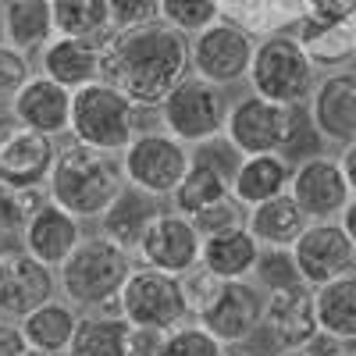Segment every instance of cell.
<instances>
[{"label":"cell","mask_w":356,"mask_h":356,"mask_svg":"<svg viewBox=\"0 0 356 356\" xmlns=\"http://www.w3.org/2000/svg\"><path fill=\"white\" fill-rule=\"evenodd\" d=\"M189 65L193 40L164 18L114 29V36L104 43V79L143 111H157L171 89L189 75Z\"/></svg>","instance_id":"1"},{"label":"cell","mask_w":356,"mask_h":356,"mask_svg":"<svg viewBox=\"0 0 356 356\" xmlns=\"http://www.w3.org/2000/svg\"><path fill=\"white\" fill-rule=\"evenodd\" d=\"M129 189V178L122 168V157H114L97 146H86L79 139L65 143L57 150L54 171L47 193L54 203H61L65 211H72L82 221H100L107 214V207Z\"/></svg>","instance_id":"2"},{"label":"cell","mask_w":356,"mask_h":356,"mask_svg":"<svg viewBox=\"0 0 356 356\" xmlns=\"http://www.w3.org/2000/svg\"><path fill=\"white\" fill-rule=\"evenodd\" d=\"M136 271L132 253L107 235H86L75 253L57 267V285L79 310H97L100 303L122 296L129 275Z\"/></svg>","instance_id":"3"},{"label":"cell","mask_w":356,"mask_h":356,"mask_svg":"<svg viewBox=\"0 0 356 356\" xmlns=\"http://www.w3.org/2000/svg\"><path fill=\"white\" fill-rule=\"evenodd\" d=\"M139 111L122 89L107 79H97L75 89L72 100V139L97 146L107 154H122L139 136Z\"/></svg>","instance_id":"4"},{"label":"cell","mask_w":356,"mask_h":356,"mask_svg":"<svg viewBox=\"0 0 356 356\" xmlns=\"http://www.w3.org/2000/svg\"><path fill=\"white\" fill-rule=\"evenodd\" d=\"M253 93L278 100V104H307L317 86V65L300 36L271 33L257 43L253 65H250Z\"/></svg>","instance_id":"5"},{"label":"cell","mask_w":356,"mask_h":356,"mask_svg":"<svg viewBox=\"0 0 356 356\" xmlns=\"http://www.w3.org/2000/svg\"><path fill=\"white\" fill-rule=\"evenodd\" d=\"M157 111H161L164 129L175 139L193 143V146L218 139L228 122V100L221 93V86L200 79L196 72L178 82Z\"/></svg>","instance_id":"6"},{"label":"cell","mask_w":356,"mask_h":356,"mask_svg":"<svg viewBox=\"0 0 356 356\" xmlns=\"http://www.w3.org/2000/svg\"><path fill=\"white\" fill-rule=\"evenodd\" d=\"M122 168L129 186L161 200V196H175V189L182 186L186 171L193 168V154H189V143L175 139L168 129L139 132L122 150Z\"/></svg>","instance_id":"7"},{"label":"cell","mask_w":356,"mask_h":356,"mask_svg":"<svg viewBox=\"0 0 356 356\" xmlns=\"http://www.w3.org/2000/svg\"><path fill=\"white\" fill-rule=\"evenodd\" d=\"M122 310H125V321L139 324V328H157V332H171L178 324L193 321L186 292H182V278L150 264L136 267L129 275L122 289Z\"/></svg>","instance_id":"8"},{"label":"cell","mask_w":356,"mask_h":356,"mask_svg":"<svg viewBox=\"0 0 356 356\" xmlns=\"http://www.w3.org/2000/svg\"><path fill=\"white\" fill-rule=\"evenodd\" d=\"M253 54H257L253 33L239 29L235 22L218 18L214 25H207L203 33L193 36V72L207 82L235 86L250 75Z\"/></svg>","instance_id":"9"},{"label":"cell","mask_w":356,"mask_h":356,"mask_svg":"<svg viewBox=\"0 0 356 356\" xmlns=\"http://www.w3.org/2000/svg\"><path fill=\"white\" fill-rule=\"evenodd\" d=\"M289 125H292V104H278L260 93H250L228 107L225 136L243 157L246 154H282Z\"/></svg>","instance_id":"10"},{"label":"cell","mask_w":356,"mask_h":356,"mask_svg":"<svg viewBox=\"0 0 356 356\" xmlns=\"http://www.w3.org/2000/svg\"><path fill=\"white\" fill-rule=\"evenodd\" d=\"M292 253H296V264H300L303 282L314 289L356 271V243L349 239V232L342 228L339 218L310 221L303 235L296 239Z\"/></svg>","instance_id":"11"},{"label":"cell","mask_w":356,"mask_h":356,"mask_svg":"<svg viewBox=\"0 0 356 356\" xmlns=\"http://www.w3.org/2000/svg\"><path fill=\"white\" fill-rule=\"evenodd\" d=\"M57 285L54 267L36 260L25 246L0 250V317L22 321L47 300H54Z\"/></svg>","instance_id":"12"},{"label":"cell","mask_w":356,"mask_h":356,"mask_svg":"<svg viewBox=\"0 0 356 356\" xmlns=\"http://www.w3.org/2000/svg\"><path fill=\"white\" fill-rule=\"evenodd\" d=\"M57 136H47L29 125H11L0 132V182L15 189H47L50 171L61 146L54 143Z\"/></svg>","instance_id":"13"},{"label":"cell","mask_w":356,"mask_h":356,"mask_svg":"<svg viewBox=\"0 0 356 356\" xmlns=\"http://www.w3.org/2000/svg\"><path fill=\"white\" fill-rule=\"evenodd\" d=\"M203 257V235L182 211H157L139 243V260L171 275H186Z\"/></svg>","instance_id":"14"},{"label":"cell","mask_w":356,"mask_h":356,"mask_svg":"<svg viewBox=\"0 0 356 356\" xmlns=\"http://www.w3.org/2000/svg\"><path fill=\"white\" fill-rule=\"evenodd\" d=\"M289 193L296 196V203L307 211L310 221H328L339 218L346 211V203L353 200L349 178L342 171V161L335 157H310L303 164L292 168V186Z\"/></svg>","instance_id":"15"},{"label":"cell","mask_w":356,"mask_h":356,"mask_svg":"<svg viewBox=\"0 0 356 356\" xmlns=\"http://www.w3.org/2000/svg\"><path fill=\"white\" fill-rule=\"evenodd\" d=\"M264 303H267V296L257 285H250L246 278H235L221 285L218 300L207 307L200 324L211 335H218L225 346L250 342L253 332L264 328Z\"/></svg>","instance_id":"16"},{"label":"cell","mask_w":356,"mask_h":356,"mask_svg":"<svg viewBox=\"0 0 356 356\" xmlns=\"http://www.w3.org/2000/svg\"><path fill=\"white\" fill-rule=\"evenodd\" d=\"M264 328L271 332V339L282 349H303L321 332V321H317V289L307 285V282H300V285L267 292Z\"/></svg>","instance_id":"17"},{"label":"cell","mask_w":356,"mask_h":356,"mask_svg":"<svg viewBox=\"0 0 356 356\" xmlns=\"http://www.w3.org/2000/svg\"><path fill=\"white\" fill-rule=\"evenodd\" d=\"M72 100H75V89L40 72L11 100V114H15V122L29 129H40L47 136H65L72 132Z\"/></svg>","instance_id":"18"},{"label":"cell","mask_w":356,"mask_h":356,"mask_svg":"<svg viewBox=\"0 0 356 356\" xmlns=\"http://www.w3.org/2000/svg\"><path fill=\"white\" fill-rule=\"evenodd\" d=\"M82 239H86L82 218H75L72 211H65V207L54 203V200H47L22 228V246L50 267H61Z\"/></svg>","instance_id":"19"},{"label":"cell","mask_w":356,"mask_h":356,"mask_svg":"<svg viewBox=\"0 0 356 356\" xmlns=\"http://www.w3.org/2000/svg\"><path fill=\"white\" fill-rule=\"evenodd\" d=\"M310 111L324 139L349 146L356 139V68L328 72L324 79H317Z\"/></svg>","instance_id":"20"},{"label":"cell","mask_w":356,"mask_h":356,"mask_svg":"<svg viewBox=\"0 0 356 356\" xmlns=\"http://www.w3.org/2000/svg\"><path fill=\"white\" fill-rule=\"evenodd\" d=\"M43 75L57 79L68 89H82L89 82L104 79V43L75 40V36H54L43 47Z\"/></svg>","instance_id":"21"},{"label":"cell","mask_w":356,"mask_h":356,"mask_svg":"<svg viewBox=\"0 0 356 356\" xmlns=\"http://www.w3.org/2000/svg\"><path fill=\"white\" fill-rule=\"evenodd\" d=\"M289 186H292V164L282 154H246L232 175V196L246 207L275 200L289 193Z\"/></svg>","instance_id":"22"},{"label":"cell","mask_w":356,"mask_h":356,"mask_svg":"<svg viewBox=\"0 0 356 356\" xmlns=\"http://www.w3.org/2000/svg\"><path fill=\"white\" fill-rule=\"evenodd\" d=\"M0 22H4V43L36 54L54 36V0H4L0 4Z\"/></svg>","instance_id":"23"},{"label":"cell","mask_w":356,"mask_h":356,"mask_svg":"<svg viewBox=\"0 0 356 356\" xmlns=\"http://www.w3.org/2000/svg\"><path fill=\"white\" fill-rule=\"evenodd\" d=\"M314 57V65L321 68H342V61L356 57V8L332 15V18H310L303 22L300 36Z\"/></svg>","instance_id":"24"},{"label":"cell","mask_w":356,"mask_h":356,"mask_svg":"<svg viewBox=\"0 0 356 356\" xmlns=\"http://www.w3.org/2000/svg\"><path fill=\"white\" fill-rule=\"evenodd\" d=\"M307 225H310V218L296 203L292 193L264 200V203L250 207V214H246V228L257 235L260 246H296V239L303 235Z\"/></svg>","instance_id":"25"},{"label":"cell","mask_w":356,"mask_h":356,"mask_svg":"<svg viewBox=\"0 0 356 356\" xmlns=\"http://www.w3.org/2000/svg\"><path fill=\"white\" fill-rule=\"evenodd\" d=\"M260 243L257 235L239 225V228H228V232H218V235H207L203 239V264L225 282H235V278H250L253 267H257V257H260Z\"/></svg>","instance_id":"26"},{"label":"cell","mask_w":356,"mask_h":356,"mask_svg":"<svg viewBox=\"0 0 356 356\" xmlns=\"http://www.w3.org/2000/svg\"><path fill=\"white\" fill-rule=\"evenodd\" d=\"M154 200H157V196L129 186L122 196L107 207V214L100 218L104 235H107V239H114L118 246H125L129 253H139L143 235H146V228H150V221H154V214H157Z\"/></svg>","instance_id":"27"},{"label":"cell","mask_w":356,"mask_h":356,"mask_svg":"<svg viewBox=\"0 0 356 356\" xmlns=\"http://www.w3.org/2000/svg\"><path fill=\"white\" fill-rule=\"evenodd\" d=\"M79 307L68 300H47L43 307H36L29 317H22V335L33 349H50V353H65L75 339L79 328Z\"/></svg>","instance_id":"28"},{"label":"cell","mask_w":356,"mask_h":356,"mask_svg":"<svg viewBox=\"0 0 356 356\" xmlns=\"http://www.w3.org/2000/svg\"><path fill=\"white\" fill-rule=\"evenodd\" d=\"M129 328L132 321L125 317L82 310L75 339L65 349V356H129Z\"/></svg>","instance_id":"29"},{"label":"cell","mask_w":356,"mask_h":356,"mask_svg":"<svg viewBox=\"0 0 356 356\" xmlns=\"http://www.w3.org/2000/svg\"><path fill=\"white\" fill-rule=\"evenodd\" d=\"M54 25L57 36H75V40L107 43L114 36V18L107 0H54Z\"/></svg>","instance_id":"30"},{"label":"cell","mask_w":356,"mask_h":356,"mask_svg":"<svg viewBox=\"0 0 356 356\" xmlns=\"http://www.w3.org/2000/svg\"><path fill=\"white\" fill-rule=\"evenodd\" d=\"M317 321L324 332L356 342V271L317 289Z\"/></svg>","instance_id":"31"},{"label":"cell","mask_w":356,"mask_h":356,"mask_svg":"<svg viewBox=\"0 0 356 356\" xmlns=\"http://www.w3.org/2000/svg\"><path fill=\"white\" fill-rule=\"evenodd\" d=\"M232 193V178L214 168L211 161H203V157H193V168L186 171L182 178V186L175 189V211H182V214H196L203 211V207H211L218 200H225Z\"/></svg>","instance_id":"32"},{"label":"cell","mask_w":356,"mask_h":356,"mask_svg":"<svg viewBox=\"0 0 356 356\" xmlns=\"http://www.w3.org/2000/svg\"><path fill=\"white\" fill-rule=\"evenodd\" d=\"M324 132L317 129L314 122V111H310V100L307 104H292V125H289V136H285V146H282V157L296 168L310 157H321L324 154Z\"/></svg>","instance_id":"33"},{"label":"cell","mask_w":356,"mask_h":356,"mask_svg":"<svg viewBox=\"0 0 356 356\" xmlns=\"http://www.w3.org/2000/svg\"><path fill=\"white\" fill-rule=\"evenodd\" d=\"M157 356H225V342L207 332L200 321H186L178 328L164 332Z\"/></svg>","instance_id":"34"},{"label":"cell","mask_w":356,"mask_h":356,"mask_svg":"<svg viewBox=\"0 0 356 356\" xmlns=\"http://www.w3.org/2000/svg\"><path fill=\"white\" fill-rule=\"evenodd\" d=\"M253 275H257V285L267 289V292L289 289V285H300V282H303L292 246H264L260 257H257Z\"/></svg>","instance_id":"35"},{"label":"cell","mask_w":356,"mask_h":356,"mask_svg":"<svg viewBox=\"0 0 356 356\" xmlns=\"http://www.w3.org/2000/svg\"><path fill=\"white\" fill-rule=\"evenodd\" d=\"M47 200H50L47 189H15L8 182H0V235L22 232L25 221L33 218Z\"/></svg>","instance_id":"36"},{"label":"cell","mask_w":356,"mask_h":356,"mask_svg":"<svg viewBox=\"0 0 356 356\" xmlns=\"http://www.w3.org/2000/svg\"><path fill=\"white\" fill-rule=\"evenodd\" d=\"M161 18L178 33L196 36L221 18V0H161Z\"/></svg>","instance_id":"37"},{"label":"cell","mask_w":356,"mask_h":356,"mask_svg":"<svg viewBox=\"0 0 356 356\" xmlns=\"http://www.w3.org/2000/svg\"><path fill=\"white\" fill-rule=\"evenodd\" d=\"M221 18L235 22L253 36H271L282 29L275 15V0H221Z\"/></svg>","instance_id":"38"},{"label":"cell","mask_w":356,"mask_h":356,"mask_svg":"<svg viewBox=\"0 0 356 356\" xmlns=\"http://www.w3.org/2000/svg\"><path fill=\"white\" fill-rule=\"evenodd\" d=\"M178 278H182V292H186V303H189L193 321H200V317L207 314V307L218 300V292H221L225 278H218L203 260H200L196 267H189L186 275H178Z\"/></svg>","instance_id":"39"},{"label":"cell","mask_w":356,"mask_h":356,"mask_svg":"<svg viewBox=\"0 0 356 356\" xmlns=\"http://www.w3.org/2000/svg\"><path fill=\"white\" fill-rule=\"evenodd\" d=\"M246 214H250V207L239 203V200L228 193L225 200L203 207V211H196V214H189V218H193V225L200 228V235L207 239V235H218V232H228V228L246 225Z\"/></svg>","instance_id":"40"},{"label":"cell","mask_w":356,"mask_h":356,"mask_svg":"<svg viewBox=\"0 0 356 356\" xmlns=\"http://www.w3.org/2000/svg\"><path fill=\"white\" fill-rule=\"evenodd\" d=\"M29 79H33L29 54L11 43H0V104H11Z\"/></svg>","instance_id":"41"},{"label":"cell","mask_w":356,"mask_h":356,"mask_svg":"<svg viewBox=\"0 0 356 356\" xmlns=\"http://www.w3.org/2000/svg\"><path fill=\"white\" fill-rule=\"evenodd\" d=\"M114 29H132L161 18V0H107Z\"/></svg>","instance_id":"42"},{"label":"cell","mask_w":356,"mask_h":356,"mask_svg":"<svg viewBox=\"0 0 356 356\" xmlns=\"http://www.w3.org/2000/svg\"><path fill=\"white\" fill-rule=\"evenodd\" d=\"M29 349L25 335H22V324L11 317H0V356H22Z\"/></svg>","instance_id":"43"},{"label":"cell","mask_w":356,"mask_h":356,"mask_svg":"<svg viewBox=\"0 0 356 356\" xmlns=\"http://www.w3.org/2000/svg\"><path fill=\"white\" fill-rule=\"evenodd\" d=\"M310 356H342L346 353V339H339V335H332V332H317L307 346H303Z\"/></svg>","instance_id":"44"},{"label":"cell","mask_w":356,"mask_h":356,"mask_svg":"<svg viewBox=\"0 0 356 356\" xmlns=\"http://www.w3.org/2000/svg\"><path fill=\"white\" fill-rule=\"evenodd\" d=\"M342 171H346V178H349V189H353V196H356V139L342 150Z\"/></svg>","instance_id":"45"},{"label":"cell","mask_w":356,"mask_h":356,"mask_svg":"<svg viewBox=\"0 0 356 356\" xmlns=\"http://www.w3.org/2000/svg\"><path fill=\"white\" fill-rule=\"evenodd\" d=\"M339 221H342V228L349 232V239L356 243V196H353V200L346 203V211L339 214Z\"/></svg>","instance_id":"46"},{"label":"cell","mask_w":356,"mask_h":356,"mask_svg":"<svg viewBox=\"0 0 356 356\" xmlns=\"http://www.w3.org/2000/svg\"><path fill=\"white\" fill-rule=\"evenodd\" d=\"M22 356H65V353H50V349H33V346H29Z\"/></svg>","instance_id":"47"},{"label":"cell","mask_w":356,"mask_h":356,"mask_svg":"<svg viewBox=\"0 0 356 356\" xmlns=\"http://www.w3.org/2000/svg\"><path fill=\"white\" fill-rule=\"evenodd\" d=\"M332 8L335 11H349V8H356V0H332Z\"/></svg>","instance_id":"48"},{"label":"cell","mask_w":356,"mask_h":356,"mask_svg":"<svg viewBox=\"0 0 356 356\" xmlns=\"http://www.w3.org/2000/svg\"><path fill=\"white\" fill-rule=\"evenodd\" d=\"M278 356H310L307 349H278Z\"/></svg>","instance_id":"49"},{"label":"cell","mask_w":356,"mask_h":356,"mask_svg":"<svg viewBox=\"0 0 356 356\" xmlns=\"http://www.w3.org/2000/svg\"><path fill=\"white\" fill-rule=\"evenodd\" d=\"M0 43H4V22H0Z\"/></svg>","instance_id":"50"},{"label":"cell","mask_w":356,"mask_h":356,"mask_svg":"<svg viewBox=\"0 0 356 356\" xmlns=\"http://www.w3.org/2000/svg\"><path fill=\"white\" fill-rule=\"evenodd\" d=\"M342 356H356V353H353V349H346V353H342Z\"/></svg>","instance_id":"51"},{"label":"cell","mask_w":356,"mask_h":356,"mask_svg":"<svg viewBox=\"0 0 356 356\" xmlns=\"http://www.w3.org/2000/svg\"><path fill=\"white\" fill-rule=\"evenodd\" d=\"M353 68H356V57H353Z\"/></svg>","instance_id":"52"},{"label":"cell","mask_w":356,"mask_h":356,"mask_svg":"<svg viewBox=\"0 0 356 356\" xmlns=\"http://www.w3.org/2000/svg\"><path fill=\"white\" fill-rule=\"evenodd\" d=\"M0 4H4V0H0Z\"/></svg>","instance_id":"53"}]
</instances>
